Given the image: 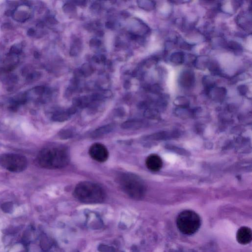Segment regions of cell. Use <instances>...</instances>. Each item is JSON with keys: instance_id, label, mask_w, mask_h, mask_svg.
I'll list each match as a JSON object with an SVG mask.
<instances>
[{"instance_id": "13", "label": "cell", "mask_w": 252, "mask_h": 252, "mask_svg": "<svg viewBox=\"0 0 252 252\" xmlns=\"http://www.w3.org/2000/svg\"><path fill=\"white\" fill-rule=\"evenodd\" d=\"M211 93H213V95H211V96H213V97H214L215 99L221 100L223 99L226 96L227 91L226 89L223 87L215 86L209 92L207 95Z\"/></svg>"}, {"instance_id": "27", "label": "cell", "mask_w": 252, "mask_h": 252, "mask_svg": "<svg viewBox=\"0 0 252 252\" xmlns=\"http://www.w3.org/2000/svg\"><path fill=\"white\" fill-rule=\"evenodd\" d=\"M72 104L74 107H80V100L79 98H74L72 100Z\"/></svg>"}, {"instance_id": "8", "label": "cell", "mask_w": 252, "mask_h": 252, "mask_svg": "<svg viewBox=\"0 0 252 252\" xmlns=\"http://www.w3.org/2000/svg\"><path fill=\"white\" fill-rule=\"evenodd\" d=\"M32 15L31 8L26 5L18 6L13 14L14 19L19 22H24L29 19Z\"/></svg>"}, {"instance_id": "1", "label": "cell", "mask_w": 252, "mask_h": 252, "mask_svg": "<svg viewBox=\"0 0 252 252\" xmlns=\"http://www.w3.org/2000/svg\"><path fill=\"white\" fill-rule=\"evenodd\" d=\"M69 153L66 148L61 145H50L42 149L38 156L40 166L47 169H59L69 162Z\"/></svg>"}, {"instance_id": "5", "label": "cell", "mask_w": 252, "mask_h": 252, "mask_svg": "<svg viewBox=\"0 0 252 252\" xmlns=\"http://www.w3.org/2000/svg\"><path fill=\"white\" fill-rule=\"evenodd\" d=\"M0 165L12 172H21L27 168V159L20 154L6 153L0 156Z\"/></svg>"}, {"instance_id": "3", "label": "cell", "mask_w": 252, "mask_h": 252, "mask_svg": "<svg viewBox=\"0 0 252 252\" xmlns=\"http://www.w3.org/2000/svg\"><path fill=\"white\" fill-rule=\"evenodd\" d=\"M118 183L126 195L134 199H141L144 196L146 187L139 177L132 173H124L118 178Z\"/></svg>"}, {"instance_id": "21", "label": "cell", "mask_w": 252, "mask_h": 252, "mask_svg": "<svg viewBox=\"0 0 252 252\" xmlns=\"http://www.w3.org/2000/svg\"><path fill=\"white\" fill-rule=\"evenodd\" d=\"M1 208L3 212L6 213H11L12 212L14 209V205L11 202H7L2 204L1 206Z\"/></svg>"}, {"instance_id": "25", "label": "cell", "mask_w": 252, "mask_h": 252, "mask_svg": "<svg viewBox=\"0 0 252 252\" xmlns=\"http://www.w3.org/2000/svg\"><path fill=\"white\" fill-rule=\"evenodd\" d=\"M104 98V96L102 94L95 93L91 96V99L93 101H98L102 100Z\"/></svg>"}, {"instance_id": "30", "label": "cell", "mask_w": 252, "mask_h": 252, "mask_svg": "<svg viewBox=\"0 0 252 252\" xmlns=\"http://www.w3.org/2000/svg\"><path fill=\"white\" fill-rule=\"evenodd\" d=\"M123 86H124V88L125 89H126V90H128V89H129L131 88V82H130L129 80H126L124 82V84H123Z\"/></svg>"}, {"instance_id": "19", "label": "cell", "mask_w": 252, "mask_h": 252, "mask_svg": "<svg viewBox=\"0 0 252 252\" xmlns=\"http://www.w3.org/2000/svg\"><path fill=\"white\" fill-rule=\"evenodd\" d=\"M81 72L82 73V75L85 77H88L93 74L94 69L91 65L89 63H84L82 65L80 69Z\"/></svg>"}, {"instance_id": "26", "label": "cell", "mask_w": 252, "mask_h": 252, "mask_svg": "<svg viewBox=\"0 0 252 252\" xmlns=\"http://www.w3.org/2000/svg\"><path fill=\"white\" fill-rule=\"evenodd\" d=\"M181 48H182L183 49H185V50H191V48H192L193 45L190 44H189V43H187V42H184L181 44Z\"/></svg>"}, {"instance_id": "34", "label": "cell", "mask_w": 252, "mask_h": 252, "mask_svg": "<svg viewBox=\"0 0 252 252\" xmlns=\"http://www.w3.org/2000/svg\"><path fill=\"white\" fill-rule=\"evenodd\" d=\"M48 21L50 22L51 24H56L58 23V21L56 19H55L54 18H50L48 19Z\"/></svg>"}, {"instance_id": "32", "label": "cell", "mask_w": 252, "mask_h": 252, "mask_svg": "<svg viewBox=\"0 0 252 252\" xmlns=\"http://www.w3.org/2000/svg\"><path fill=\"white\" fill-rule=\"evenodd\" d=\"M111 95L112 92L109 90L105 91L102 94V96H104V97H105V98H108V97L111 96Z\"/></svg>"}, {"instance_id": "9", "label": "cell", "mask_w": 252, "mask_h": 252, "mask_svg": "<svg viewBox=\"0 0 252 252\" xmlns=\"http://www.w3.org/2000/svg\"><path fill=\"white\" fill-rule=\"evenodd\" d=\"M236 239L239 244L246 245L251 242L252 240V232L250 228L242 226L237 230Z\"/></svg>"}, {"instance_id": "23", "label": "cell", "mask_w": 252, "mask_h": 252, "mask_svg": "<svg viewBox=\"0 0 252 252\" xmlns=\"http://www.w3.org/2000/svg\"><path fill=\"white\" fill-rule=\"evenodd\" d=\"M238 92L242 95H245L247 93H248V87L246 85H241L238 87L237 88Z\"/></svg>"}, {"instance_id": "24", "label": "cell", "mask_w": 252, "mask_h": 252, "mask_svg": "<svg viewBox=\"0 0 252 252\" xmlns=\"http://www.w3.org/2000/svg\"><path fill=\"white\" fill-rule=\"evenodd\" d=\"M102 44V42L100 40L96 38H92L89 41V45L91 47H99Z\"/></svg>"}, {"instance_id": "12", "label": "cell", "mask_w": 252, "mask_h": 252, "mask_svg": "<svg viewBox=\"0 0 252 252\" xmlns=\"http://www.w3.org/2000/svg\"><path fill=\"white\" fill-rule=\"evenodd\" d=\"M114 128V126L113 124H108L100 128L96 129L92 134L91 136L92 138H99L102 136L104 135L108 134Z\"/></svg>"}, {"instance_id": "37", "label": "cell", "mask_w": 252, "mask_h": 252, "mask_svg": "<svg viewBox=\"0 0 252 252\" xmlns=\"http://www.w3.org/2000/svg\"><path fill=\"white\" fill-rule=\"evenodd\" d=\"M121 14L124 17H128L129 15V14L127 11H123Z\"/></svg>"}, {"instance_id": "31", "label": "cell", "mask_w": 252, "mask_h": 252, "mask_svg": "<svg viewBox=\"0 0 252 252\" xmlns=\"http://www.w3.org/2000/svg\"><path fill=\"white\" fill-rule=\"evenodd\" d=\"M72 93H73V90L70 87L68 88L67 89V90H65V94L67 97H71V96L72 95Z\"/></svg>"}, {"instance_id": "38", "label": "cell", "mask_w": 252, "mask_h": 252, "mask_svg": "<svg viewBox=\"0 0 252 252\" xmlns=\"http://www.w3.org/2000/svg\"><path fill=\"white\" fill-rule=\"evenodd\" d=\"M106 57H105V55H102V56H101L100 61H101L102 62V63H105V62H106Z\"/></svg>"}, {"instance_id": "18", "label": "cell", "mask_w": 252, "mask_h": 252, "mask_svg": "<svg viewBox=\"0 0 252 252\" xmlns=\"http://www.w3.org/2000/svg\"><path fill=\"white\" fill-rule=\"evenodd\" d=\"M138 5L142 9L146 11H150L154 9L155 7V4L153 1H138Z\"/></svg>"}, {"instance_id": "16", "label": "cell", "mask_w": 252, "mask_h": 252, "mask_svg": "<svg viewBox=\"0 0 252 252\" xmlns=\"http://www.w3.org/2000/svg\"><path fill=\"white\" fill-rule=\"evenodd\" d=\"M71 115L67 111L57 112L52 116V119L55 121L62 122L68 120Z\"/></svg>"}, {"instance_id": "2", "label": "cell", "mask_w": 252, "mask_h": 252, "mask_svg": "<svg viewBox=\"0 0 252 252\" xmlns=\"http://www.w3.org/2000/svg\"><path fill=\"white\" fill-rule=\"evenodd\" d=\"M74 196L79 202L85 203H101L105 199L104 189L95 183L83 181L76 186Z\"/></svg>"}, {"instance_id": "4", "label": "cell", "mask_w": 252, "mask_h": 252, "mask_svg": "<svg viewBox=\"0 0 252 252\" xmlns=\"http://www.w3.org/2000/svg\"><path fill=\"white\" fill-rule=\"evenodd\" d=\"M201 222L199 214L191 210L183 211L176 219V225L179 230L187 235H191L198 232L201 226Z\"/></svg>"}, {"instance_id": "14", "label": "cell", "mask_w": 252, "mask_h": 252, "mask_svg": "<svg viewBox=\"0 0 252 252\" xmlns=\"http://www.w3.org/2000/svg\"><path fill=\"white\" fill-rule=\"evenodd\" d=\"M207 68L214 75L223 76L222 73L221 72L219 63L216 60L209 59L207 63Z\"/></svg>"}, {"instance_id": "22", "label": "cell", "mask_w": 252, "mask_h": 252, "mask_svg": "<svg viewBox=\"0 0 252 252\" xmlns=\"http://www.w3.org/2000/svg\"><path fill=\"white\" fill-rule=\"evenodd\" d=\"M63 11L65 13L71 14L76 11V8L74 4L71 3H67L63 7Z\"/></svg>"}, {"instance_id": "36", "label": "cell", "mask_w": 252, "mask_h": 252, "mask_svg": "<svg viewBox=\"0 0 252 252\" xmlns=\"http://www.w3.org/2000/svg\"><path fill=\"white\" fill-rule=\"evenodd\" d=\"M93 60L95 62L97 63H100V59L98 57H97V56H94L93 57Z\"/></svg>"}, {"instance_id": "29", "label": "cell", "mask_w": 252, "mask_h": 252, "mask_svg": "<svg viewBox=\"0 0 252 252\" xmlns=\"http://www.w3.org/2000/svg\"><path fill=\"white\" fill-rule=\"evenodd\" d=\"M105 26L106 28L111 29L114 27V24L111 21H108L105 23Z\"/></svg>"}, {"instance_id": "35", "label": "cell", "mask_w": 252, "mask_h": 252, "mask_svg": "<svg viewBox=\"0 0 252 252\" xmlns=\"http://www.w3.org/2000/svg\"><path fill=\"white\" fill-rule=\"evenodd\" d=\"M96 35L99 37H102L104 36V32L102 31V30H98L97 31V32L96 33Z\"/></svg>"}, {"instance_id": "6", "label": "cell", "mask_w": 252, "mask_h": 252, "mask_svg": "<svg viewBox=\"0 0 252 252\" xmlns=\"http://www.w3.org/2000/svg\"><path fill=\"white\" fill-rule=\"evenodd\" d=\"M89 153L92 158L100 162H105L109 155L106 147L99 143H95L92 145L89 149Z\"/></svg>"}, {"instance_id": "17", "label": "cell", "mask_w": 252, "mask_h": 252, "mask_svg": "<svg viewBox=\"0 0 252 252\" xmlns=\"http://www.w3.org/2000/svg\"><path fill=\"white\" fill-rule=\"evenodd\" d=\"M81 42L79 40H76L74 41L70 49V54L71 56H76L81 51Z\"/></svg>"}, {"instance_id": "28", "label": "cell", "mask_w": 252, "mask_h": 252, "mask_svg": "<svg viewBox=\"0 0 252 252\" xmlns=\"http://www.w3.org/2000/svg\"><path fill=\"white\" fill-rule=\"evenodd\" d=\"M100 8H101V6L99 4H98V3H94L92 5L91 7V8L92 11H98L99 10H100Z\"/></svg>"}, {"instance_id": "10", "label": "cell", "mask_w": 252, "mask_h": 252, "mask_svg": "<svg viewBox=\"0 0 252 252\" xmlns=\"http://www.w3.org/2000/svg\"><path fill=\"white\" fill-rule=\"evenodd\" d=\"M147 168L152 172H158L162 168V159L156 154H152L147 157L146 160Z\"/></svg>"}, {"instance_id": "7", "label": "cell", "mask_w": 252, "mask_h": 252, "mask_svg": "<svg viewBox=\"0 0 252 252\" xmlns=\"http://www.w3.org/2000/svg\"><path fill=\"white\" fill-rule=\"evenodd\" d=\"M178 83L184 88L192 87L195 83V75L193 71L190 70L182 71L179 77Z\"/></svg>"}, {"instance_id": "15", "label": "cell", "mask_w": 252, "mask_h": 252, "mask_svg": "<svg viewBox=\"0 0 252 252\" xmlns=\"http://www.w3.org/2000/svg\"><path fill=\"white\" fill-rule=\"evenodd\" d=\"M185 55L181 51H177L172 53L170 57V61L172 63L176 65H181L185 62Z\"/></svg>"}, {"instance_id": "33", "label": "cell", "mask_w": 252, "mask_h": 252, "mask_svg": "<svg viewBox=\"0 0 252 252\" xmlns=\"http://www.w3.org/2000/svg\"><path fill=\"white\" fill-rule=\"evenodd\" d=\"M74 2L78 6H84L86 5V1H76Z\"/></svg>"}, {"instance_id": "20", "label": "cell", "mask_w": 252, "mask_h": 252, "mask_svg": "<svg viewBox=\"0 0 252 252\" xmlns=\"http://www.w3.org/2000/svg\"><path fill=\"white\" fill-rule=\"evenodd\" d=\"M227 47L229 49L234 52H240L242 50V47L238 42L235 41H230L227 44Z\"/></svg>"}, {"instance_id": "11", "label": "cell", "mask_w": 252, "mask_h": 252, "mask_svg": "<svg viewBox=\"0 0 252 252\" xmlns=\"http://www.w3.org/2000/svg\"><path fill=\"white\" fill-rule=\"evenodd\" d=\"M237 20L238 24L240 25L242 28L244 30H246L249 28L251 29V17H248V14L244 12L240 14V15H238Z\"/></svg>"}]
</instances>
